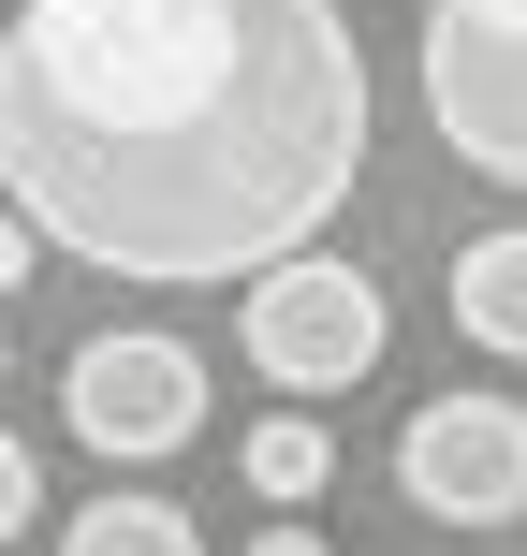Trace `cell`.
I'll use <instances>...</instances> for the list:
<instances>
[{
	"instance_id": "1",
	"label": "cell",
	"mask_w": 527,
	"mask_h": 556,
	"mask_svg": "<svg viewBox=\"0 0 527 556\" xmlns=\"http://www.w3.org/2000/svg\"><path fill=\"white\" fill-rule=\"evenodd\" d=\"M352 176L366 45L337 0H15L0 29V191L88 278H278Z\"/></svg>"
},
{
	"instance_id": "2",
	"label": "cell",
	"mask_w": 527,
	"mask_h": 556,
	"mask_svg": "<svg viewBox=\"0 0 527 556\" xmlns=\"http://www.w3.org/2000/svg\"><path fill=\"white\" fill-rule=\"evenodd\" d=\"M59 425H74L103 469H162V454L205 440V352L162 323H103L59 352Z\"/></svg>"
},
{
	"instance_id": "3",
	"label": "cell",
	"mask_w": 527,
	"mask_h": 556,
	"mask_svg": "<svg viewBox=\"0 0 527 556\" xmlns=\"http://www.w3.org/2000/svg\"><path fill=\"white\" fill-rule=\"evenodd\" d=\"M411 59H425V132L469 176L527 191V0H425Z\"/></svg>"
},
{
	"instance_id": "4",
	"label": "cell",
	"mask_w": 527,
	"mask_h": 556,
	"mask_svg": "<svg viewBox=\"0 0 527 556\" xmlns=\"http://www.w3.org/2000/svg\"><path fill=\"white\" fill-rule=\"evenodd\" d=\"M381 337H396L381 278L337 264V250H308V264H278V278L235 293V352H250V381H278V395H352L366 366H381Z\"/></svg>"
},
{
	"instance_id": "5",
	"label": "cell",
	"mask_w": 527,
	"mask_h": 556,
	"mask_svg": "<svg viewBox=\"0 0 527 556\" xmlns=\"http://www.w3.org/2000/svg\"><path fill=\"white\" fill-rule=\"evenodd\" d=\"M396 498L425 528H527V395H425L396 425Z\"/></svg>"
},
{
	"instance_id": "6",
	"label": "cell",
	"mask_w": 527,
	"mask_h": 556,
	"mask_svg": "<svg viewBox=\"0 0 527 556\" xmlns=\"http://www.w3.org/2000/svg\"><path fill=\"white\" fill-rule=\"evenodd\" d=\"M454 337L499 352V366H527V220H499V235L454 250Z\"/></svg>"
},
{
	"instance_id": "7",
	"label": "cell",
	"mask_w": 527,
	"mask_h": 556,
	"mask_svg": "<svg viewBox=\"0 0 527 556\" xmlns=\"http://www.w3.org/2000/svg\"><path fill=\"white\" fill-rule=\"evenodd\" d=\"M59 556H205V528L147 483H103L88 513H59Z\"/></svg>"
},
{
	"instance_id": "8",
	"label": "cell",
	"mask_w": 527,
	"mask_h": 556,
	"mask_svg": "<svg viewBox=\"0 0 527 556\" xmlns=\"http://www.w3.org/2000/svg\"><path fill=\"white\" fill-rule=\"evenodd\" d=\"M235 469H250V498H264V513H308V498L337 483V440H323L308 410H264L250 440H235Z\"/></svg>"
},
{
	"instance_id": "9",
	"label": "cell",
	"mask_w": 527,
	"mask_h": 556,
	"mask_svg": "<svg viewBox=\"0 0 527 556\" xmlns=\"http://www.w3.org/2000/svg\"><path fill=\"white\" fill-rule=\"evenodd\" d=\"M29 528H45V454L0 440V542H29Z\"/></svg>"
},
{
	"instance_id": "10",
	"label": "cell",
	"mask_w": 527,
	"mask_h": 556,
	"mask_svg": "<svg viewBox=\"0 0 527 556\" xmlns=\"http://www.w3.org/2000/svg\"><path fill=\"white\" fill-rule=\"evenodd\" d=\"M235 556H337V542H323V528H308V513H264V528H250V542H235Z\"/></svg>"
}]
</instances>
